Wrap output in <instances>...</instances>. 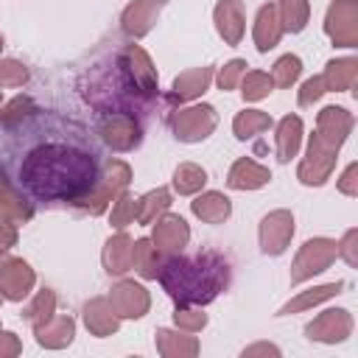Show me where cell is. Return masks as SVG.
Returning a JSON list of instances; mask_svg holds the SVG:
<instances>
[{
  "instance_id": "1",
  "label": "cell",
  "mask_w": 358,
  "mask_h": 358,
  "mask_svg": "<svg viewBox=\"0 0 358 358\" xmlns=\"http://www.w3.org/2000/svg\"><path fill=\"white\" fill-rule=\"evenodd\" d=\"M106 165L109 145L98 126L70 112L31 106L0 123V173L28 207L84 201Z\"/></svg>"
},
{
  "instance_id": "2",
  "label": "cell",
  "mask_w": 358,
  "mask_h": 358,
  "mask_svg": "<svg viewBox=\"0 0 358 358\" xmlns=\"http://www.w3.org/2000/svg\"><path fill=\"white\" fill-rule=\"evenodd\" d=\"M84 101L101 117H120L131 123H145L154 103V90L140 87L126 48H115L95 59L78 81Z\"/></svg>"
},
{
  "instance_id": "3",
  "label": "cell",
  "mask_w": 358,
  "mask_h": 358,
  "mask_svg": "<svg viewBox=\"0 0 358 358\" xmlns=\"http://www.w3.org/2000/svg\"><path fill=\"white\" fill-rule=\"evenodd\" d=\"M229 263L215 252L171 257L159 268V282L176 305H204L229 285Z\"/></svg>"
}]
</instances>
